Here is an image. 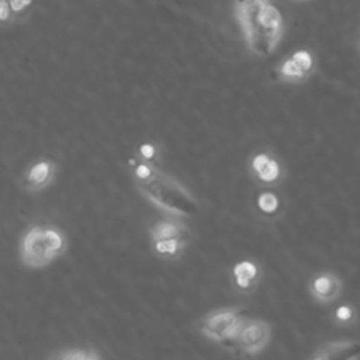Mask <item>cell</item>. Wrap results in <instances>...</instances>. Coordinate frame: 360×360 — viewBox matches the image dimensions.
<instances>
[{
	"mask_svg": "<svg viewBox=\"0 0 360 360\" xmlns=\"http://www.w3.org/2000/svg\"><path fill=\"white\" fill-rule=\"evenodd\" d=\"M315 70V58L307 49H298L287 56L277 68L276 77L283 83H304Z\"/></svg>",
	"mask_w": 360,
	"mask_h": 360,
	"instance_id": "obj_8",
	"label": "cell"
},
{
	"mask_svg": "<svg viewBox=\"0 0 360 360\" xmlns=\"http://www.w3.org/2000/svg\"><path fill=\"white\" fill-rule=\"evenodd\" d=\"M271 342V326L259 318H246L242 321L235 336L226 345L246 356L262 353Z\"/></svg>",
	"mask_w": 360,
	"mask_h": 360,
	"instance_id": "obj_6",
	"label": "cell"
},
{
	"mask_svg": "<svg viewBox=\"0 0 360 360\" xmlns=\"http://www.w3.org/2000/svg\"><path fill=\"white\" fill-rule=\"evenodd\" d=\"M245 316L239 307L217 308L202 315L197 323L200 333L211 342L228 345L235 336Z\"/></svg>",
	"mask_w": 360,
	"mask_h": 360,
	"instance_id": "obj_5",
	"label": "cell"
},
{
	"mask_svg": "<svg viewBox=\"0 0 360 360\" xmlns=\"http://www.w3.org/2000/svg\"><path fill=\"white\" fill-rule=\"evenodd\" d=\"M253 202L256 214L264 221H274L280 218L284 212L283 197L270 188L257 193Z\"/></svg>",
	"mask_w": 360,
	"mask_h": 360,
	"instance_id": "obj_13",
	"label": "cell"
},
{
	"mask_svg": "<svg viewBox=\"0 0 360 360\" xmlns=\"http://www.w3.org/2000/svg\"><path fill=\"white\" fill-rule=\"evenodd\" d=\"M356 44H357V49H359V52H360V30H359V32H357V39H356Z\"/></svg>",
	"mask_w": 360,
	"mask_h": 360,
	"instance_id": "obj_18",
	"label": "cell"
},
{
	"mask_svg": "<svg viewBox=\"0 0 360 360\" xmlns=\"http://www.w3.org/2000/svg\"><path fill=\"white\" fill-rule=\"evenodd\" d=\"M149 242L158 259L166 262L177 260L191 242V231L180 217H163L150 224Z\"/></svg>",
	"mask_w": 360,
	"mask_h": 360,
	"instance_id": "obj_4",
	"label": "cell"
},
{
	"mask_svg": "<svg viewBox=\"0 0 360 360\" xmlns=\"http://www.w3.org/2000/svg\"><path fill=\"white\" fill-rule=\"evenodd\" d=\"M129 169L135 187L155 207L180 218L198 212L200 204L195 195L159 165L132 158L129 159Z\"/></svg>",
	"mask_w": 360,
	"mask_h": 360,
	"instance_id": "obj_1",
	"label": "cell"
},
{
	"mask_svg": "<svg viewBox=\"0 0 360 360\" xmlns=\"http://www.w3.org/2000/svg\"><path fill=\"white\" fill-rule=\"evenodd\" d=\"M58 173V165L49 158H38L31 162L21 176V186L27 193H41L52 184Z\"/></svg>",
	"mask_w": 360,
	"mask_h": 360,
	"instance_id": "obj_9",
	"label": "cell"
},
{
	"mask_svg": "<svg viewBox=\"0 0 360 360\" xmlns=\"http://www.w3.org/2000/svg\"><path fill=\"white\" fill-rule=\"evenodd\" d=\"M248 172L257 184L264 187L280 186L285 177V169L281 159L267 149L256 150L249 156Z\"/></svg>",
	"mask_w": 360,
	"mask_h": 360,
	"instance_id": "obj_7",
	"label": "cell"
},
{
	"mask_svg": "<svg viewBox=\"0 0 360 360\" xmlns=\"http://www.w3.org/2000/svg\"><path fill=\"white\" fill-rule=\"evenodd\" d=\"M262 280V266L253 259H242L231 269V284L239 294L253 292Z\"/></svg>",
	"mask_w": 360,
	"mask_h": 360,
	"instance_id": "obj_11",
	"label": "cell"
},
{
	"mask_svg": "<svg viewBox=\"0 0 360 360\" xmlns=\"http://www.w3.org/2000/svg\"><path fill=\"white\" fill-rule=\"evenodd\" d=\"M360 342L352 339H339L321 343L311 354L312 360H330V359H359Z\"/></svg>",
	"mask_w": 360,
	"mask_h": 360,
	"instance_id": "obj_12",
	"label": "cell"
},
{
	"mask_svg": "<svg viewBox=\"0 0 360 360\" xmlns=\"http://www.w3.org/2000/svg\"><path fill=\"white\" fill-rule=\"evenodd\" d=\"M68 249V236L56 225L35 224L25 229L20 239V262L24 267L37 270L46 267Z\"/></svg>",
	"mask_w": 360,
	"mask_h": 360,
	"instance_id": "obj_3",
	"label": "cell"
},
{
	"mask_svg": "<svg viewBox=\"0 0 360 360\" xmlns=\"http://www.w3.org/2000/svg\"><path fill=\"white\" fill-rule=\"evenodd\" d=\"M32 0H1V20L6 21L8 14L20 13L21 10L27 8Z\"/></svg>",
	"mask_w": 360,
	"mask_h": 360,
	"instance_id": "obj_17",
	"label": "cell"
},
{
	"mask_svg": "<svg viewBox=\"0 0 360 360\" xmlns=\"http://www.w3.org/2000/svg\"><path fill=\"white\" fill-rule=\"evenodd\" d=\"M135 158H138L139 160L143 162H149V163H155L159 165V158H160V152H159V146L150 142L142 143L139 145V148L135 152Z\"/></svg>",
	"mask_w": 360,
	"mask_h": 360,
	"instance_id": "obj_16",
	"label": "cell"
},
{
	"mask_svg": "<svg viewBox=\"0 0 360 360\" xmlns=\"http://www.w3.org/2000/svg\"><path fill=\"white\" fill-rule=\"evenodd\" d=\"M101 356L94 349L87 347H69L62 349L60 352L51 356V359H60V360H97Z\"/></svg>",
	"mask_w": 360,
	"mask_h": 360,
	"instance_id": "obj_15",
	"label": "cell"
},
{
	"mask_svg": "<svg viewBox=\"0 0 360 360\" xmlns=\"http://www.w3.org/2000/svg\"><path fill=\"white\" fill-rule=\"evenodd\" d=\"M343 291L342 278L329 270L315 273L308 281L309 295L319 304H330L336 301Z\"/></svg>",
	"mask_w": 360,
	"mask_h": 360,
	"instance_id": "obj_10",
	"label": "cell"
},
{
	"mask_svg": "<svg viewBox=\"0 0 360 360\" xmlns=\"http://www.w3.org/2000/svg\"><path fill=\"white\" fill-rule=\"evenodd\" d=\"M330 321L338 328H353L359 322V314L353 304L343 302L333 308L330 312Z\"/></svg>",
	"mask_w": 360,
	"mask_h": 360,
	"instance_id": "obj_14",
	"label": "cell"
},
{
	"mask_svg": "<svg viewBox=\"0 0 360 360\" xmlns=\"http://www.w3.org/2000/svg\"><path fill=\"white\" fill-rule=\"evenodd\" d=\"M295 1H304V0H295Z\"/></svg>",
	"mask_w": 360,
	"mask_h": 360,
	"instance_id": "obj_19",
	"label": "cell"
},
{
	"mask_svg": "<svg viewBox=\"0 0 360 360\" xmlns=\"http://www.w3.org/2000/svg\"><path fill=\"white\" fill-rule=\"evenodd\" d=\"M236 18L249 51L260 58L271 55L283 37V17L270 0H235Z\"/></svg>",
	"mask_w": 360,
	"mask_h": 360,
	"instance_id": "obj_2",
	"label": "cell"
}]
</instances>
